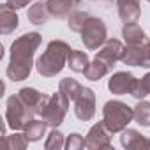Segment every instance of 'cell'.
I'll list each match as a JSON object with an SVG mask.
<instances>
[{"mask_svg": "<svg viewBox=\"0 0 150 150\" xmlns=\"http://www.w3.org/2000/svg\"><path fill=\"white\" fill-rule=\"evenodd\" d=\"M42 37L39 32H28L20 35L11 44V58L6 74L11 81H23L30 76L34 64V55L41 46Z\"/></svg>", "mask_w": 150, "mask_h": 150, "instance_id": "obj_1", "label": "cell"}, {"mask_svg": "<svg viewBox=\"0 0 150 150\" xmlns=\"http://www.w3.org/2000/svg\"><path fill=\"white\" fill-rule=\"evenodd\" d=\"M69 44L65 41L55 39L50 41L46 50L42 51V55L35 60V69L42 78H53L65 67L67 64V57H69Z\"/></svg>", "mask_w": 150, "mask_h": 150, "instance_id": "obj_2", "label": "cell"}, {"mask_svg": "<svg viewBox=\"0 0 150 150\" xmlns=\"http://www.w3.org/2000/svg\"><path fill=\"white\" fill-rule=\"evenodd\" d=\"M134 120V108L122 101H108L103 108V122L113 132H122Z\"/></svg>", "mask_w": 150, "mask_h": 150, "instance_id": "obj_3", "label": "cell"}, {"mask_svg": "<svg viewBox=\"0 0 150 150\" xmlns=\"http://www.w3.org/2000/svg\"><path fill=\"white\" fill-rule=\"evenodd\" d=\"M35 117V111L16 94L11 96L7 99V106H6V120L7 125L13 131H21L25 129V125Z\"/></svg>", "mask_w": 150, "mask_h": 150, "instance_id": "obj_4", "label": "cell"}, {"mask_svg": "<svg viewBox=\"0 0 150 150\" xmlns=\"http://www.w3.org/2000/svg\"><path fill=\"white\" fill-rule=\"evenodd\" d=\"M69 104H71V99H69L62 90H58V92H55V94L50 96L48 104H46V108H44L41 118L46 120V124H48L50 127H58V125L64 122L65 115H67Z\"/></svg>", "mask_w": 150, "mask_h": 150, "instance_id": "obj_5", "label": "cell"}, {"mask_svg": "<svg viewBox=\"0 0 150 150\" xmlns=\"http://www.w3.org/2000/svg\"><path fill=\"white\" fill-rule=\"evenodd\" d=\"M81 42L85 44L87 50L96 51L99 50L106 41H108V28L106 23L101 18H94L90 16L85 23V27L81 28Z\"/></svg>", "mask_w": 150, "mask_h": 150, "instance_id": "obj_6", "label": "cell"}, {"mask_svg": "<svg viewBox=\"0 0 150 150\" xmlns=\"http://www.w3.org/2000/svg\"><path fill=\"white\" fill-rule=\"evenodd\" d=\"M120 60L125 65L150 69V39H146L141 44H127V46H124Z\"/></svg>", "mask_w": 150, "mask_h": 150, "instance_id": "obj_7", "label": "cell"}, {"mask_svg": "<svg viewBox=\"0 0 150 150\" xmlns=\"http://www.w3.org/2000/svg\"><path fill=\"white\" fill-rule=\"evenodd\" d=\"M74 115L81 122H88L96 115V94L92 88L83 87L80 96L74 99Z\"/></svg>", "mask_w": 150, "mask_h": 150, "instance_id": "obj_8", "label": "cell"}, {"mask_svg": "<svg viewBox=\"0 0 150 150\" xmlns=\"http://www.w3.org/2000/svg\"><path fill=\"white\" fill-rule=\"evenodd\" d=\"M87 148L90 150H111V131L104 125V122H97L90 127L87 138H85Z\"/></svg>", "mask_w": 150, "mask_h": 150, "instance_id": "obj_9", "label": "cell"}, {"mask_svg": "<svg viewBox=\"0 0 150 150\" xmlns=\"http://www.w3.org/2000/svg\"><path fill=\"white\" fill-rule=\"evenodd\" d=\"M122 51H124V46H122V42L118 39H108L99 48V51L96 53V58L101 60V62H104L110 69H113V65L120 60Z\"/></svg>", "mask_w": 150, "mask_h": 150, "instance_id": "obj_10", "label": "cell"}, {"mask_svg": "<svg viewBox=\"0 0 150 150\" xmlns=\"http://www.w3.org/2000/svg\"><path fill=\"white\" fill-rule=\"evenodd\" d=\"M134 81H136V78L132 76V72H129V71H118V72H115L113 76L110 78L108 88L115 96L131 94L132 87H134Z\"/></svg>", "mask_w": 150, "mask_h": 150, "instance_id": "obj_11", "label": "cell"}, {"mask_svg": "<svg viewBox=\"0 0 150 150\" xmlns=\"http://www.w3.org/2000/svg\"><path fill=\"white\" fill-rule=\"evenodd\" d=\"M120 143L127 150H148L150 148V138L143 136L136 129H124L120 136Z\"/></svg>", "mask_w": 150, "mask_h": 150, "instance_id": "obj_12", "label": "cell"}, {"mask_svg": "<svg viewBox=\"0 0 150 150\" xmlns=\"http://www.w3.org/2000/svg\"><path fill=\"white\" fill-rule=\"evenodd\" d=\"M117 9L124 23H138L141 14L139 0H117Z\"/></svg>", "mask_w": 150, "mask_h": 150, "instance_id": "obj_13", "label": "cell"}, {"mask_svg": "<svg viewBox=\"0 0 150 150\" xmlns=\"http://www.w3.org/2000/svg\"><path fill=\"white\" fill-rule=\"evenodd\" d=\"M80 6V0H46V7L50 14L57 20H62L72 13L74 7Z\"/></svg>", "mask_w": 150, "mask_h": 150, "instance_id": "obj_14", "label": "cell"}, {"mask_svg": "<svg viewBox=\"0 0 150 150\" xmlns=\"http://www.w3.org/2000/svg\"><path fill=\"white\" fill-rule=\"evenodd\" d=\"M18 23H20V18L14 9H11L7 4L0 6V32L4 35L13 34L18 28Z\"/></svg>", "mask_w": 150, "mask_h": 150, "instance_id": "obj_15", "label": "cell"}, {"mask_svg": "<svg viewBox=\"0 0 150 150\" xmlns=\"http://www.w3.org/2000/svg\"><path fill=\"white\" fill-rule=\"evenodd\" d=\"M122 37H124L125 44H141V42H145L148 39L145 30L138 23H124Z\"/></svg>", "mask_w": 150, "mask_h": 150, "instance_id": "obj_16", "label": "cell"}, {"mask_svg": "<svg viewBox=\"0 0 150 150\" xmlns=\"http://www.w3.org/2000/svg\"><path fill=\"white\" fill-rule=\"evenodd\" d=\"M50 11L46 7V2H35L28 7V13H27V18L30 23L34 25H46L48 20H50Z\"/></svg>", "mask_w": 150, "mask_h": 150, "instance_id": "obj_17", "label": "cell"}, {"mask_svg": "<svg viewBox=\"0 0 150 150\" xmlns=\"http://www.w3.org/2000/svg\"><path fill=\"white\" fill-rule=\"evenodd\" d=\"M46 127H48V124H46V120H37V118H32L27 125H25V129H23V134H25V138L28 139V141H39V139H42V136H44V132H46Z\"/></svg>", "mask_w": 150, "mask_h": 150, "instance_id": "obj_18", "label": "cell"}, {"mask_svg": "<svg viewBox=\"0 0 150 150\" xmlns=\"http://www.w3.org/2000/svg\"><path fill=\"white\" fill-rule=\"evenodd\" d=\"M88 64H90V60H88V55L85 51H80V50H71L69 51L67 65L71 67V71H74V72H83Z\"/></svg>", "mask_w": 150, "mask_h": 150, "instance_id": "obj_19", "label": "cell"}, {"mask_svg": "<svg viewBox=\"0 0 150 150\" xmlns=\"http://www.w3.org/2000/svg\"><path fill=\"white\" fill-rule=\"evenodd\" d=\"M110 71H111V69H110L104 62L94 58V60L87 65V69L83 71V74H85V78H87V80H90V81H97V80L104 78Z\"/></svg>", "mask_w": 150, "mask_h": 150, "instance_id": "obj_20", "label": "cell"}, {"mask_svg": "<svg viewBox=\"0 0 150 150\" xmlns=\"http://www.w3.org/2000/svg\"><path fill=\"white\" fill-rule=\"evenodd\" d=\"M18 96H20V97L35 111L37 106L41 104V101H42V97H44L46 94H42V92H39V90H35V88L25 87V88H20V90H18Z\"/></svg>", "mask_w": 150, "mask_h": 150, "instance_id": "obj_21", "label": "cell"}, {"mask_svg": "<svg viewBox=\"0 0 150 150\" xmlns=\"http://www.w3.org/2000/svg\"><path fill=\"white\" fill-rule=\"evenodd\" d=\"M58 90H62V92L74 103V99H76V97L80 96V92L83 90V85H80L74 78H64V80H60V83H58Z\"/></svg>", "mask_w": 150, "mask_h": 150, "instance_id": "obj_22", "label": "cell"}, {"mask_svg": "<svg viewBox=\"0 0 150 150\" xmlns=\"http://www.w3.org/2000/svg\"><path fill=\"white\" fill-rule=\"evenodd\" d=\"M131 96L134 99H138V101H141L146 96H150V72H146L143 78H139V80L134 81V87H132Z\"/></svg>", "mask_w": 150, "mask_h": 150, "instance_id": "obj_23", "label": "cell"}, {"mask_svg": "<svg viewBox=\"0 0 150 150\" xmlns=\"http://www.w3.org/2000/svg\"><path fill=\"white\" fill-rule=\"evenodd\" d=\"M134 120L143 127H150V103L148 101L141 99L134 106Z\"/></svg>", "mask_w": 150, "mask_h": 150, "instance_id": "obj_24", "label": "cell"}, {"mask_svg": "<svg viewBox=\"0 0 150 150\" xmlns=\"http://www.w3.org/2000/svg\"><path fill=\"white\" fill-rule=\"evenodd\" d=\"M2 143L6 148L9 150H23L28 146V139L25 138V134H20V132H14L11 136H2Z\"/></svg>", "mask_w": 150, "mask_h": 150, "instance_id": "obj_25", "label": "cell"}, {"mask_svg": "<svg viewBox=\"0 0 150 150\" xmlns=\"http://www.w3.org/2000/svg\"><path fill=\"white\" fill-rule=\"evenodd\" d=\"M88 18H90V14L85 13V11H72L69 14V20H67V27L72 32H81V28L85 27Z\"/></svg>", "mask_w": 150, "mask_h": 150, "instance_id": "obj_26", "label": "cell"}, {"mask_svg": "<svg viewBox=\"0 0 150 150\" xmlns=\"http://www.w3.org/2000/svg\"><path fill=\"white\" fill-rule=\"evenodd\" d=\"M65 146V141H64V134L60 131H57V127H53V131L48 134L46 141H44V148L46 150H60Z\"/></svg>", "mask_w": 150, "mask_h": 150, "instance_id": "obj_27", "label": "cell"}, {"mask_svg": "<svg viewBox=\"0 0 150 150\" xmlns=\"http://www.w3.org/2000/svg\"><path fill=\"white\" fill-rule=\"evenodd\" d=\"M85 146H87L85 138H83L81 134H78V132H72V134L67 136V139H65V148H67V150H81V148H85Z\"/></svg>", "mask_w": 150, "mask_h": 150, "instance_id": "obj_28", "label": "cell"}, {"mask_svg": "<svg viewBox=\"0 0 150 150\" xmlns=\"http://www.w3.org/2000/svg\"><path fill=\"white\" fill-rule=\"evenodd\" d=\"M32 2V0H6V4L11 7V9H23V7H27L28 4Z\"/></svg>", "mask_w": 150, "mask_h": 150, "instance_id": "obj_29", "label": "cell"}, {"mask_svg": "<svg viewBox=\"0 0 150 150\" xmlns=\"http://www.w3.org/2000/svg\"><path fill=\"white\" fill-rule=\"evenodd\" d=\"M146 2H150V0H146Z\"/></svg>", "mask_w": 150, "mask_h": 150, "instance_id": "obj_30", "label": "cell"}]
</instances>
